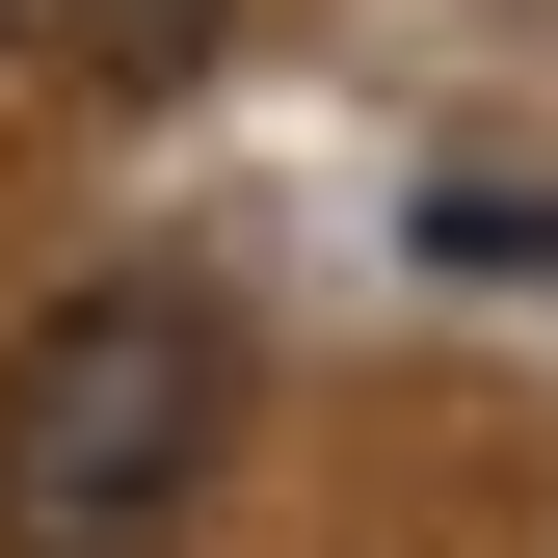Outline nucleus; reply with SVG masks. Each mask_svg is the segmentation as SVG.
<instances>
[{
  "label": "nucleus",
  "instance_id": "obj_1",
  "mask_svg": "<svg viewBox=\"0 0 558 558\" xmlns=\"http://www.w3.org/2000/svg\"><path fill=\"white\" fill-rule=\"evenodd\" d=\"M214 426H240V319L186 266L53 293L0 373V558H160V506H214Z\"/></svg>",
  "mask_w": 558,
  "mask_h": 558
},
{
  "label": "nucleus",
  "instance_id": "obj_2",
  "mask_svg": "<svg viewBox=\"0 0 558 558\" xmlns=\"http://www.w3.org/2000/svg\"><path fill=\"white\" fill-rule=\"evenodd\" d=\"M53 27H81V81H133V107H160V81H186V53H214V27H240V0H53Z\"/></svg>",
  "mask_w": 558,
  "mask_h": 558
}]
</instances>
